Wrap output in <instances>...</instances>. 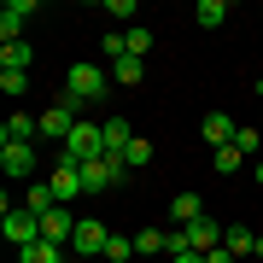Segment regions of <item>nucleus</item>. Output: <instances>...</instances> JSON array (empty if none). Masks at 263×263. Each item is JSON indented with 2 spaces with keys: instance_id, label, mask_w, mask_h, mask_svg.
<instances>
[{
  "instance_id": "nucleus-3",
  "label": "nucleus",
  "mask_w": 263,
  "mask_h": 263,
  "mask_svg": "<svg viewBox=\"0 0 263 263\" xmlns=\"http://www.w3.org/2000/svg\"><path fill=\"white\" fill-rule=\"evenodd\" d=\"M105 65H70L65 70V94H76L82 105H94V100H105Z\"/></svg>"
},
{
  "instance_id": "nucleus-24",
  "label": "nucleus",
  "mask_w": 263,
  "mask_h": 263,
  "mask_svg": "<svg viewBox=\"0 0 263 263\" xmlns=\"http://www.w3.org/2000/svg\"><path fill=\"white\" fill-rule=\"evenodd\" d=\"M29 65V41H12V47H0V70H24Z\"/></svg>"
},
{
  "instance_id": "nucleus-29",
  "label": "nucleus",
  "mask_w": 263,
  "mask_h": 263,
  "mask_svg": "<svg viewBox=\"0 0 263 263\" xmlns=\"http://www.w3.org/2000/svg\"><path fill=\"white\" fill-rule=\"evenodd\" d=\"M170 263H205V252H181V257H170Z\"/></svg>"
},
{
  "instance_id": "nucleus-17",
  "label": "nucleus",
  "mask_w": 263,
  "mask_h": 263,
  "mask_svg": "<svg viewBox=\"0 0 263 263\" xmlns=\"http://www.w3.org/2000/svg\"><path fill=\"white\" fill-rule=\"evenodd\" d=\"M228 24V0H199V29H222Z\"/></svg>"
},
{
  "instance_id": "nucleus-16",
  "label": "nucleus",
  "mask_w": 263,
  "mask_h": 263,
  "mask_svg": "<svg viewBox=\"0 0 263 263\" xmlns=\"http://www.w3.org/2000/svg\"><path fill=\"white\" fill-rule=\"evenodd\" d=\"M170 216H176L181 228H187V222H199V216H205V205H199V193H176V199H170Z\"/></svg>"
},
{
  "instance_id": "nucleus-20",
  "label": "nucleus",
  "mask_w": 263,
  "mask_h": 263,
  "mask_svg": "<svg viewBox=\"0 0 263 263\" xmlns=\"http://www.w3.org/2000/svg\"><path fill=\"white\" fill-rule=\"evenodd\" d=\"M211 164H216V170H222V176H234V170L246 164V152H240L234 141H228V146H216V152H211Z\"/></svg>"
},
{
  "instance_id": "nucleus-8",
  "label": "nucleus",
  "mask_w": 263,
  "mask_h": 263,
  "mask_svg": "<svg viewBox=\"0 0 263 263\" xmlns=\"http://www.w3.org/2000/svg\"><path fill=\"white\" fill-rule=\"evenodd\" d=\"M53 193H59V205H76V199H88V187H82V164H59L53 170Z\"/></svg>"
},
{
  "instance_id": "nucleus-25",
  "label": "nucleus",
  "mask_w": 263,
  "mask_h": 263,
  "mask_svg": "<svg viewBox=\"0 0 263 263\" xmlns=\"http://www.w3.org/2000/svg\"><path fill=\"white\" fill-rule=\"evenodd\" d=\"M123 41H129V53H135V59H146V53H152V29H141V24L123 29Z\"/></svg>"
},
{
  "instance_id": "nucleus-22",
  "label": "nucleus",
  "mask_w": 263,
  "mask_h": 263,
  "mask_svg": "<svg viewBox=\"0 0 263 263\" xmlns=\"http://www.w3.org/2000/svg\"><path fill=\"white\" fill-rule=\"evenodd\" d=\"M222 246H228V252H234V257H246V252H257V234H246V228L234 222V228H228V234H222Z\"/></svg>"
},
{
  "instance_id": "nucleus-10",
  "label": "nucleus",
  "mask_w": 263,
  "mask_h": 263,
  "mask_svg": "<svg viewBox=\"0 0 263 263\" xmlns=\"http://www.w3.org/2000/svg\"><path fill=\"white\" fill-rule=\"evenodd\" d=\"M222 234H228V228L216 222V216H199V222H187V246H193V252H216V246H222Z\"/></svg>"
},
{
  "instance_id": "nucleus-21",
  "label": "nucleus",
  "mask_w": 263,
  "mask_h": 263,
  "mask_svg": "<svg viewBox=\"0 0 263 263\" xmlns=\"http://www.w3.org/2000/svg\"><path fill=\"white\" fill-rule=\"evenodd\" d=\"M123 164H129V170H146V164H152V141H146V135H135V141H129Z\"/></svg>"
},
{
  "instance_id": "nucleus-2",
  "label": "nucleus",
  "mask_w": 263,
  "mask_h": 263,
  "mask_svg": "<svg viewBox=\"0 0 263 263\" xmlns=\"http://www.w3.org/2000/svg\"><path fill=\"white\" fill-rule=\"evenodd\" d=\"M76 123H82V100H76V94H59V100H53V111H41V135L65 146Z\"/></svg>"
},
{
  "instance_id": "nucleus-23",
  "label": "nucleus",
  "mask_w": 263,
  "mask_h": 263,
  "mask_svg": "<svg viewBox=\"0 0 263 263\" xmlns=\"http://www.w3.org/2000/svg\"><path fill=\"white\" fill-rule=\"evenodd\" d=\"M135 257V234H111L105 240V263H129Z\"/></svg>"
},
{
  "instance_id": "nucleus-18",
  "label": "nucleus",
  "mask_w": 263,
  "mask_h": 263,
  "mask_svg": "<svg viewBox=\"0 0 263 263\" xmlns=\"http://www.w3.org/2000/svg\"><path fill=\"white\" fill-rule=\"evenodd\" d=\"M135 252L158 257V252H170V234H164V228H141V234H135Z\"/></svg>"
},
{
  "instance_id": "nucleus-26",
  "label": "nucleus",
  "mask_w": 263,
  "mask_h": 263,
  "mask_svg": "<svg viewBox=\"0 0 263 263\" xmlns=\"http://www.w3.org/2000/svg\"><path fill=\"white\" fill-rule=\"evenodd\" d=\"M257 141H263V135L252 129V123H240V129H234V146L246 152V158H252V152H257Z\"/></svg>"
},
{
  "instance_id": "nucleus-31",
  "label": "nucleus",
  "mask_w": 263,
  "mask_h": 263,
  "mask_svg": "<svg viewBox=\"0 0 263 263\" xmlns=\"http://www.w3.org/2000/svg\"><path fill=\"white\" fill-rule=\"evenodd\" d=\"M257 94H263V76H257Z\"/></svg>"
},
{
  "instance_id": "nucleus-5",
  "label": "nucleus",
  "mask_w": 263,
  "mask_h": 263,
  "mask_svg": "<svg viewBox=\"0 0 263 263\" xmlns=\"http://www.w3.org/2000/svg\"><path fill=\"white\" fill-rule=\"evenodd\" d=\"M105 222H94V216H76V234H70V252L76 257H105Z\"/></svg>"
},
{
  "instance_id": "nucleus-14",
  "label": "nucleus",
  "mask_w": 263,
  "mask_h": 263,
  "mask_svg": "<svg viewBox=\"0 0 263 263\" xmlns=\"http://www.w3.org/2000/svg\"><path fill=\"white\" fill-rule=\"evenodd\" d=\"M24 205L35 211V216H47L59 205V193H53V181H29V193H24Z\"/></svg>"
},
{
  "instance_id": "nucleus-13",
  "label": "nucleus",
  "mask_w": 263,
  "mask_h": 263,
  "mask_svg": "<svg viewBox=\"0 0 263 263\" xmlns=\"http://www.w3.org/2000/svg\"><path fill=\"white\" fill-rule=\"evenodd\" d=\"M234 129H240V123H234V117H222V111H211V117H205V141H211V152H216V146H228V141H234Z\"/></svg>"
},
{
  "instance_id": "nucleus-15",
  "label": "nucleus",
  "mask_w": 263,
  "mask_h": 263,
  "mask_svg": "<svg viewBox=\"0 0 263 263\" xmlns=\"http://www.w3.org/2000/svg\"><path fill=\"white\" fill-rule=\"evenodd\" d=\"M111 82H123V88H135V82H146V59H117V65H111Z\"/></svg>"
},
{
  "instance_id": "nucleus-27",
  "label": "nucleus",
  "mask_w": 263,
  "mask_h": 263,
  "mask_svg": "<svg viewBox=\"0 0 263 263\" xmlns=\"http://www.w3.org/2000/svg\"><path fill=\"white\" fill-rule=\"evenodd\" d=\"M0 88H6V94H12V100H18V94H24V88H29V76H24V70H0Z\"/></svg>"
},
{
  "instance_id": "nucleus-28",
  "label": "nucleus",
  "mask_w": 263,
  "mask_h": 263,
  "mask_svg": "<svg viewBox=\"0 0 263 263\" xmlns=\"http://www.w3.org/2000/svg\"><path fill=\"white\" fill-rule=\"evenodd\" d=\"M205 263H234V252H228V246H216V252H205Z\"/></svg>"
},
{
  "instance_id": "nucleus-11",
  "label": "nucleus",
  "mask_w": 263,
  "mask_h": 263,
  "mask_svg": "<svg viewBox=\"0 0 263 263\" xmlns=\"http://www.w3.org/2000/svg\"><path fill=\"white\" fill-rule=\"evenodd\" d=\"M129 141H135V129H129V117H105V158H123L129 152Z\"/></svg>"
},
{
  "instance_id": "nucleus-1",
  "label": "nucleus",
  "mask_w": 263,
  "mask_h": 263,
  "mask_svg": "<svg viewBox=\"0 0 263 263\" xmlns=\"http://www.w3.org/2000/svg\"><path fill=\"white\" fill-rule=\"evenodd\" d=\"M0 228H6V246H12V252H29V246L41 240V216L29 211V205H6Z\"/></svg>"
},
{
  "instance_id": "nucleus-4",
  "label": "nucleus",
  "mask_w": 263,
  "mask_h": 263,
  "mask_svg": "<svg viewBox=\"0 0 263 263\" xmlns=\"http://www.w3.org/2000/svg\"><path fill=\"white\" fill-rule=\"evenodd\" d=\"M123 176H129V164H123V158H94V164H82V187H88V199L105 193V187H117Z\"/></svg>"
},
{
  "instance_id": "nucleus-12",
  "label": "nucleus",
  "mask_w": 263,
  "mask_h": 263,
  "mask_svg": "<svg viewBox=\"0 0 263 263\" xmlns=\"http://www.w3.org/2000/svg\"><path fill=\"white\" fill-rule=\"evenodd\" d=\"M35 135H41V117L12 111V117H6V129H0V146H6V141H35Z\"/></svg>"
},
{
  "instance_id": "nucleus-6",
  "label": "nucleus",
  "mask_w": 263,
  "mask_h": 263,
  "mask_svg": "<svg viewBox=\"0 0 263 263\" xmlns=\"http://www.w3.org/2000/svg\"><path fill=\"white\" fill-rule=\"evenodd\" d=\"M0 170H6L12 181H35V146L29 141H6L0 146Z\"/></svg>"
},
{
  "instance_id": "nucleus-19",
  "label": "nucleus",
  "mask_w": 263,
  "mask_h": 263,
  "mask_svg": "<svg viewBox=\"0 0 263 263\" xmlns=\"http://www.w3.org/2000/svg\"><path fill=\"white\" fill-rule=\"evenodd\" d=\"M59 252H65V246H53V240H35L29 252H18V263H65Z\"/></svg>"
},
{
  "instance_id": "nucleus-7",
  "label": "nucleus",
  "mask_w": 263,
  "mask_h": 263,
  "mask_svg": "<svg viewBox=\"0 0 263 263\" xmlns=\"http://www.w3.org/2000/svg\"><path fill=\"white\" fill-rule=\"evenodd\" d=\"M29 12H35V0H6V12H0V47L24 41V24H29Z\"/></svg>"
},
{
  "instance_id": "nucleus-9",
  "label": "nucleus",
  "mask_w": 263,
  "mask_h": 263,
  "mask_svg": "<svg viewBox=\"0 0 263 263\" xmlns=\"http://www.w3.org/2000/svg\"><path fill=\"white\" fill-rule=\"evenodd\" d=\"M70 234H76V216H70V205H53L47 216H41V240H53V246H70Z\"/></svg>"
},
{
  "instance_id": "nucleus-30",
  "label": "nucleus",
  "mask_w": 263,
  "mask_h": 263,
  "mask_svg": "<svg viewBox=\"0 0 263 263\" xmlns=\"http://www.w3.org/2000/svg\"><path fill=\"white\" fill-rule=\"evenodd\" d=\"M257 187H263V158H257Z\"/></svg>"
}]
</instances>
